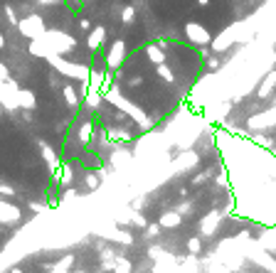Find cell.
<instances>
[{
    "instance_id": "1",
    "label": "cell",
    "mask_w": 276,
    "mask_h": 273,
    "mask_svg": "<svg viewBox=\"0 0 276 273\" xmlns=\"http://www.w3.org/2000/svg\"><path fill=\"white\" fill-rule=\"evenodd\" d=\"M77 47V40L60 30H45L40 37L30 40V55L47 59L50 55H67Z\"/></svg>"
},
{
    "instance_id": "2",
    "label": "cell",
    "mask_w": 276,
    "mask_h": 273,
    "mask_svg": "<svg viewBox=\"0 0 276 273\" xmlns=\"http://www.w3.org/2000/svg\"><path fill=\"white\" fill-rule=\"evenodd\" d=\"M47 62L60 72V74H64V77H69V79H87L89 77V67H82V64H74V62H67L62 55H50L47 57Z\"/></svg>"
},
{
    "instance_id": "3",
    "label": "cell",
    "mask_w": 276,
    "mask_h": 273,
    "mask_svg": "<svg viewBox=\"0 0 276 273\" xmlns=\"http://www.w3.org/2000/svg\"><path fill=\"white\" fill-rule=\"evenodd\" d=\"M18 32L23 35V37H28V40H35V37H40L47 27H45V20L37 15V13H30L28 18H23V20H18Z\"/></svg>"
},
{
    "instance_id": "4",
    "label": "cell",
    "mask_w": 276,
    "mask_h": 273,
    "mask_svg": "<svg viewBox=\"0 0 276 273\" xmlns=\"http://www.w3.org/2000/svg\"><path fill=\"white\" fill-rule=\"evenodd\" d=\"M126 55H128V47H126V42H123V40H114V42H111V47L106 50V57H104V62H106V69H111V72L121 69V64H123Z\"/></svg>"
},
{
    "instance_id": "5",
    "label": "cell",
    "mask_w": 276,
    "mask_h": 273,
    "mask_svg": "<svg viewBox=\"0 0 276 273\" xmlns=\"http://www.w3.org/2000/svg\"><path fill=\"white\" fill-rule=\"evenodd\" d=\"M183 30H185L187 42H190V45H195V47H207V45L212 42L210 30H207L205 25H200V23H187Z\"/></svg>"
},
{
    "instance_id": "6",
    "label": "cell",
    "mask_w": 276,
    "mask_h": 273,
    "mask_svg": "<svg viewBox=\"0 0 276 273\" xmlns=\"http://www.w3.org/2000/svg\"><path fill=\"white\" fill-rule=\"evenodd\" d=\"M18 91H20V86H18L13 79H8V82L0 84V106H3L5 111H18V109H20V104H18Z\"/></svg>"
},
{
    "instance_id": "7",
    "label": "cell",
    "mask_w": 276,
    "mask_h": 273,
    "mask_svg": "<svg viewBox=\"0 0 276 273\" xmlns=\"http://www.w3.org/2000/svg\"><path fill=\"white\" fill-rule=\"evenodd\" d=\"M276 126V106L261 111V113H254L249 121H246V128L249 131H264V128H274Z\"/></svg>"
},
{
    "instance_id": "8",
    "label": "cell",
    "mask_w": 276,
    "mask_h": 273,
    "mask_svg": "<svg viewBox=\"0 0 276 273\" xmlns=\"http://www.w3.org/2000/svg\"><path fill=\"white\" fill-rule=\"evenodd\" d=\"M219 221H222V214H219L217 209H212L210 214H205V217L200 219V224H197L200 236H215L217 229H219Z\"/></svg>"
},
{
    "instance_id": "9",
    "label": "cell",
    "mask_w": 276,
    "mask_h": 273,
    "mask_svg": "<svg viewBox=\"0 0 276 273\" xmlns=\"http://www.w3.org/2000/svg\"><path fill=\"white\" fill-rule=\"evenodd\" d=\"M87 47H89L92 52L104 50V47H106V27H101V25L92 27V30H89V37H87Z\"/></svg>"
},
{
    "instance_id": "10",
    "label": "cell",
    "mask_w": 276,
    "mask_h": 273,
    "mask_svg": "<svg viewBox=\"0 0 276 273\" xmlns=\"http://www.w3.org/2000/svg\"><path fill=\"white\" fill-rule=\"evenodd\" d=\"M274 91H276V69H271V72L261 79V84H259V89H256V99H259V101H266L269 96H274Z\"/></svg>"
},
{
    "instance_id": "11",
    "label": "cell",
    "mask_w": 276,
    "mask_h": 273,
    "mask_svg": "<svg viewBox=\"0 0 276 273\" xmlns=\"http://www.w3.org/2000/svg\"><path fill=\"white\" fill-rule=\"evenodd\" d=\"M183 214L178 212V209H168V212H163L160 217H158V224L163 226V231L165 229H180L183 226Z\"/></svg>"
},
{
    "instance_id": "12",
    "label": "cell",
    "mask_w": 276,
    "mask_h": 273,
    "mask_svg": "<svg viewBox=\"0 0 276 273\" xmlns=\"http://www.w3.org/2000/svg\"><path fill=\"white\" fill-rule=\"evenodd\" d=\"M232 32H234V25H232L229 30H224V32H222L219 37H215V40L210 42V45H212V52H215V55H222V52H227V50L232 47V42H234V35H232Z\"/></svg>"
},
{
    "instance_id": "13",
    "label": "cell",
    "mask_w": 276,
    "mask_h": 273,
    "mask_svg": "<svg viewBox=\"0 0 276 273\" xmlns=\"http://www.w3.org/2000/svg\"><path fill=\"white\" fill-rule=\"evenodd\" d=\"M52 175H55V180L60 182V187H69V185H74V167L67 165V163H60V167L52 170Z\"/></svg>"
},
{
    "instance_id": "14",
    "label": "cell",
    "mask_w": 276,
    "mask_h": 273,
    "mask_svg": "<svg viewBox=\"0 0 276 273\" xmlns=\"http://www.w3.org/2000/svg\"><path fill=\"white\" fill-rule=\"evenodd\" d=\"M40 153H42V160L47 163V167H50V172L60 167V155L55 153V148H52V145H50L47 140H40Z\"/></svg>"
},
{
    "instance_id": "15",
    "label": "cell",
    "mask_w": 276,
    "mask_h": 273,
    "mask_svg": "<svg viewBox=\"0 0 276 273\" xmlns=\"http://www.w3.org/2000/svg\"><path fill=\"white\" fill-rule=\"evenodd\" d=\"M18 104H20V109L35 111V109H37V94H35L32 89H20V91H18Z\"/></svg>"
},
{
    "instance_id": "16",
    "label": "cell",
    "mask_w": 276,
    "mask_h": 273,
    "mask_svg": "<svg viewBox=\"0 0 276 273\" xmlns=\"http://www.w3.org/2000/svg\"><path fill=\"white\" fill-rule=\"evenodd\" d=\"M62 96H64V101H67V106H69L72 111H79L82 96L77 94V89H74L72 84H64V86H62Z\"/></svg>"
},
{
    "instance_id": "17",
    "label": "cell",
    "mask_w": 276,
    "mask_h": 273,
    "mask_svg": "<svg viewBox=\"0 0 276 273\" xmlns=\"http://www.w3.org/2000/svg\"><path fill=\"white\" fill-rule=\"evenodd\" d=\"M175 165L180 167V170H190V167H197L200 165V155L195 153V150H185L178 160H175Z\"/></svg>"
},
{
    "instance_id": "18",
    "label": "cell",
    "mask_w": 276,
    "mask_h": 273,
    "mask_svg": "<svg viewBox=\"0 0 276 273\" xmlns=\"http://www.w3.org/2000/svg\"><path fill=\"white\" fill-rule=\"evenodd\" d=\"M146 57L151 59V64L155 67V64H163L165 62V50L160 47V45H146Z\"/></svg>"
},
{
    "instance_id": "19",
    "label": "cell",
    "mask_w": 276,
    "mask_h": 273,
    "mask_svg": "<svg viewBox=\"0 0 276 273\" xmlns=\"http://www.w3.org/2000/svg\"><path fill=\"white\" fill-rule=\"evenodd\" d=\"M106 138H111L114 143H128L133 140V133L126 128H106Z\"/></svg>"
},
{
    "instance_id": "20",
    "label": "cell",
    "mask_w": 276,
    "mask_h": 273,
    "mask_svg": "<svg viewBox=\"0 0 276 273\" xmlns=\"http://www.w3.org/2000/svg\"><path fill=\"white\" fill-rule=\"evenodd\" d=\"M131 150H123L121 148V143H119V150H114L111 153V158H109V163H111V167H119V165H126V163H131Z\"/></svg>"
},
{
    "instance_id": "21",
    "label": "cell",
    "mask_w": 276,
    "mask_h": 273,
    "mask_svg": "<svg viewBox=\"0 0 276 273\" xmlns=\"http://www.w3.org/2000/svg\"><path fill=\"white\" fill-rule=\"evenodd\" d=\"M74 261H77V256H74V253H67V256H62L57 263H52V266H50V271H55V273L72 271V268H74Z\"/></svg>"
},
{
    "instance_id": "22",
    "label": "cell",
    "mask_w": 276,
    "mask_h": 273,
    "mask_svg": "<svg viewBox=\"0 0 276 273\" xmlns=\"http://www.w3.org/2000/svg\"><path fill=\"white\" fill-rule=\"evenodd\" d=\"M101 104H104V94H101V91L89 89V94L84 96V106H89L92 111H99V109H101Z\"/></svg>"
},
{
    "instance_id": "23",
    "label": "cell",
    "mask_w": 276,
    "mask_h": 273,
    "mask_svg": "<svg viewBox=\"0 0 276 273\" xmlns=\"http://www.w3.org/2000/svg\"><path fill=\"white\" fill-rule=\"evenodd\" d=\"M259 246H264L266 251H276V229H266L259 236Z\"/></svg>"
},
{
    "instance_id": "24",
    "label": "cell",
    "mask_w": 276,
    "mask_h": 273,
    "mask_svg": "<svg viewBox=\"0 0 276 273\" xmlns=\"http://www.w3.org/2000/svg\"><path fill=\"white\" fill-rule=\"evenodd\" d=\"M79 140H82L84 145H89V143L94 140V123H92V121H84V123L79 126Z\"/></svg>"
},
{
    "instance_id": "25",
    "label": "cell",
    "mask_w": 276,
    "mask_h": 273,
    "mask_svg": "<svg viewBox=\"0 0 276 273\" xmlns=\"http://www.w3.org/2000/svg\"><path fill=\"white\" fill-rule=\"evenodd\" d=\"M155 72H158V77H160L163 82H168V84H173V82H175V72H173L165 62H163V64H155Z\"/></svg>"
},
{
    "instance_id": "26",
    "label": "cell",
    "mask_w": 276,
    "mask_h": 273,
    "mask_svg": "<svg viewBox=\"0 0 276 273\" xmlns=\"http://www.w3.org/2000/svg\"><path fill=\"white\" fill-rule=\"evenodd\" d=\"M114 271H121V273H131L133 271V263L126 258V256H119L116 253V258H114Z\"/></svg>"
},
{
    "instance_id": "27",
    "label": "cell",
    "mask_w": 276,
    "mask_h": 273,
    "mask_svg": "<svg viewBox=\"0 0 276 273\" xmlns=\"http://www.w3.org/2000/svg\"><path fill=\"white\" fill-rule=\"evenodd\" d=\"M84 185H87V190H92V192L101 187V177L96 175V170H94V172H87V177H84Z\"/></svg>"
},
{
    "instance_id": "28",
    "label": "cell",
    "mask_w": 276,
    "mask_h": 273,
    "mask_svg": "<svg viewBox=\"0 0 276 273\" xmlns=\"http://www.w3.org/2000/svg\"><path fill=\"white\" fill-rule=\"evenodd\" d=\"M133 20H136V8L133 5H123L121 8V23L123 25H131Z\"/></svg>"
},
{
    "instance_id": "29",
    "label": "cell",
    "mask_w": 276,
    "mask_h": 273,
    "mask_svg": "<svg viewBox=\"0 0 276 273\" xmlns=\"http://www.w3.org/2000/svg\"><path fill=\"white\" fill-rule=\"evenodd\" d=\"M143 231H146V239H158V236L163 234V226H160L158 221H155V224H151V221H148V224L143 226Z\"/></svg>"
},
{
    "instance_id": "30",
    "label": "cell",
    "mask_w": 276,
    "mask_h": 273,
    "mask_svg": "<svg viewBox=\"0 0 276 273\" xmlns=\"http://www.w3.org/2000/svg\"><path fill=\"white\" fill-rule=\"evenodd\" d=\"M187 253H202V239L200 236H190L187 239Z\"/></svg>"
},
{
    "instance_id": "31",
    "label": "cell",
    "mask_w": 276,
    "mask_h": 273,
    "mask_svg": "<svg viewBox=\"0 0 276 273\" xmlns=\"http://www.w3.org/2000/svg\"><path fill=\"white\" fill-rule=\"evenodd\" d=\"M114 258H116V251H114V248H104V251H101L104 268H114Z\"/></svg>"
},
{
    "instance_id": "32",
    "label": "cell",
    "mask_w": 276,
    "mask_h": 273,
    "mask_svg": "<svg viewBox=\"0 0 276 273\" xmlns=\"http://www.w3.org/2000/svg\"><path fill=\"white\" fill-rule=\"evenodd\" d=\"M251 140H254L256 145H261V148H274V145H276L271 138H266V136H259V133H254V136H251Z\"/></svg>"
},
{
    "instance_id": "33",
    "label": "cell",
    "mask_w": 276,
    "mask_h": 273,
    "mask_svg": "<svg viewBox=\"0 0 276 273\" xmlns=\"http://www.w3.org/2000/svg\"><path fill=\"white\" fill-rule=\"evenodd\" d=\"M212 175H215V170H212V167H210V170H205V172H200V175H195V177H192V182H190V185H195V187H197V185H202V182H207V180H210V177H212Z\"/></svg>"
},
{
    "instance_id": "34",
    "label": "cell",
    "mask_w": 276,
    "mask_h": 273,
    "mask_svg": "<svg viewBox=\"0 0 276 273\" xmlns=\"http://www.w3.org/2000/svg\"><path fill=\"white\" fill-rule=\"evenodd\" d=\"M3 13H5L8 23L15 27V25H18V13H15V8H13V5H5V8H3Z\"/></svg>"
},
{
    "instance_id": "35",
    "label": "cell",
    "mask_w": 276,
    "mask_h": 273,
    "mask_svg": "<svg viewBox=\"0 0 276 273\" xmlns=\"http://www.w3.org/2000/svg\"><path fill=\"white\" fill-rule=\"evenodd\" d=\"M205 67H207L210 72H217V69L222 67V59H219V57H207V62H205Z\"/></svg>"
},
{
    "instance_id": "36",
    "label": "cell",
    "mask_w": 276,
    "mask_h": 273,
    "mask_svg": "<svg viewBox=\"0 0 276 273\" xmlns=\"http://www.w3.org/2000/svg\"><path fill=\"white\" fill-rule=\"evenodd\" d=\"M215 185H217L219 190H227V187H229V180H227V172H219V175L215 177Z\"/></svg>"
},
{
    "instance_id": "37",
    "label": "cell",
    "mask_w": 276,
    "mask_h": 273,
    "mask_svg": "<svg viewBox=\"0 0 276 273\" xmlns=\"http://www.w3.org/2000/svg\"><path fill=\"white\" fill-rule=\"evenodd\" d=\"M175 209H178V212H180L183 217H187V214H192V202H180V204H178Z\"/></svg>"
},
{
    "instance_id": "38",
    "label": "cell",
    "mask_w": 276,
    "mask_h": 273,
    "mask_svg": "<svg viewBox=\"0 0 276 273\" xmlns=\"http://www.w3.org/2000/svg\"><path fill=\"white\" fill-rule=\"evenodd\" d=\"M8 79H10V72H8V67H5L3 62H0V84L8 82Z\"/></svg>"
},
{
    "instance_id": "39",
    "label": "cell",
    "mask_w": 276,
    "mask_h": 273,
    "mask_svg": "<svg viewBox=\"0 0 276 273\" xmlns=\"http://www.w3.org/2000/svg\"><path fill=\"white\" fill-rule=\"evenodd\" d=\"M92 27H94V25H92L87 18H82V20H79V30H82V32H89Z\"/></svg>"
},
{
    "instance_id": "40",
    "label": "cell",
    "mask_w": 276,
    "mask_h": 273,
    "mask_svg": "<svg viewBox=\"0 0 276 273\" xmlns=\"http://www.w3.org/2000/svg\"><path fill=\"white\" fill-rule=\"evenodd\" d=\"M23 121H25V123H32V121H35V118H32V111L23 109Z\"/></svg>"
},
{
    "instance_id": "41",
    "label": "cell",
    "mask_w": 276,
    "mask_h": 273,
    "mask_svg": "<svg viewBox=\"0 0 276 273\" xmlns=\"http://www.w3.org/2000/svg\"><path fill=\"white\" fill-rule=\"evenodd\" d=\"M128 84H131V86H141V84H143V77H131Z\"/></svg>"
},
{
    "instance_id": "42",
    "label": "cell",
    "mask_w": 276,
    "mask_h": 273,
    "mask_svg": "<svg viewBox=\"0 0 276 273\" xmlns=\"http://www.w3.org/2000/svg\"><path fill=\"white\" fill-rule=\"evenodd\" d=\"M74 197H77V190H67L62 199H64V202H69V199H74Z\"/></svg>"
},
{
    "instance_id": "43",
    "label": "cell",
    "mask_w": 276,
    "mask_h": 273,
    "mask_svg": "<svg viewBox=\"0 0 276 273\" xmlns=\"http://www.w3.org/2000/svg\"><path fill=\"white\" fill-rule=\"evenodd\" d=\"M37 3H40V5H57L60 0H37Z\"/></svg>"
},
{
    "instance_id": "44",
    "label": "cell",
    "mask_w": 276,
    "mask_h": 273,
    "mask_svg": "<svg viewBox=\"0 0 276 273\" xmlns=\"http://www.w3.org/2000/svg\"><path fill=\"white\" fill-rule=\"evenodd\" d=\"M197 5H202V8H207V5H210V0H197Z\"/></svg>"
},
{
    "instance_id": "45",
    "label": "cell",
    "mask_w": 276,
    "mask_h": 273,
    "mask_svg": "<svg viewBox=\"0 0 276 273\" xmlns=\"http://www.w3.org/2000/svg\"><path fill=\"white\" fill-rule=\"evenodd\" d=\"M271 106H276V94H274V104H271Z\"/></svg>"
},
{
    "instance_id": "46",
    "label": "cell",
    "mask_w": 276,
    "mask_h": 273,
    "mask_svg": "<svg viewBox=\"0 0 276 273\" xmlns=\"http://www.w3.org/2000/svg\"><path fill=\"white\" fill-rule=\"evenodd\" d=\"M79 3H87V0H79Z\"/></svg>"
},
{
    "instance_id": "47",
    "label": "cell",
    "mask_w": 276,
    "mask_h": 273,
    "mask_svg": "<svg viewBox=\"0 0 276 273\" xmlns=\"http://www.w3.org/2000/svg\"><path fill=\"white\" fill-rule=\"evenodd\" d=\"M0 111H3V106H0Z\"/></svg>"
}]
</instances>
